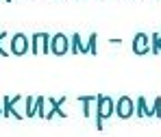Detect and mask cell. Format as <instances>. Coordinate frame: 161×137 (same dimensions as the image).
<instances>
[{
    "instance_id": "cell-4",
    "label": "cell",
    "mask_w": 161,
    "mask_h": 137,
    "mask_svg": "<svg viewBox=\"0 0 161 137\" xmlns=\"http://www.w3.org/2000/svg\"><path fill=\"white\" fill-rule=\"evenodd\" d=\"M28 50H31V37H26L24 33H15L11 37V52L22 57V55H26Z\"/></svg>"
},
{
    "instance_id": "cell-2",
    "label": "cell",
    "mask_w": 161,
    "mask_h": 137,
    "mask_svg": "<svg viewBox=\"0 0 161 137\" xmlns=\"http://www.w3.org/2000/svg\"><path fill=\"white\" fill-rule=\"evenodd\" d=\"M50 41H53V37L48 33H35L31 37V52L33 55H39V52L50 55Z\"/></svg>"
},
{
    "instance_id": "cell-17",
    "label": "cell",
    "mask_w": 161,
    "mask_h": 137,
    "mask_svg": "<svg viewBox=\"0 0 161 137\" xmlns=\"http://www.w3.org/2000/svg\"><path fill=\"white\" fill-rule=\"evenodd\" d=\"M4 37H7V33H4V30H0V39H4ZM0 55H2V57H7V52H4V50L0 48Z\"/></svg>"
},
{
    "instance_id": "cell-11",
    "label": "cell",
    "mask_w": 161,
    "mask_h": 137,
    "mask_svg": "<svg viewBox=\"0 0 161 137\" xmlns=\"http://www.w3.org/2000/svg\"><path fill=\"white\" fill-rule=\"evenodd\" d=\"M96 100H98V96H79V102L83 105V115L85 118H89V105L96 102Z\"/></svg>"
},
{
    "instance_id": "cell-3",
    "label": "cell",
    "mask_w": 161,
    "mask_h": 137,
    "mask_svg": "<svg viewBox=\"0 0 161 137\" xmlns=\"http://www.w3.org/2000/svg\"><path fill=\"white\" fill-rule=\"evenodd\" d=\"M133 113H135V102L131 96H120L115 100V115L120 120H129Z\"/></svg>"
},
{
    "instance_id": "cell-1",
    "label": "cell",
    "mask_w": 161,
    "mask_h": 137,
    "mask_svg": "<svg viewBox=\"0 0 161 137\" xmlns=\"http://www.w3.org/2000/svg\"><path fill=\"white\" fill-rule=\"evenodd\" d=\"M113 113H115V100L111 96L98 94V100H96V129L98 131H103V122Z\"/></svg>"
},
{
    "instance_id": "cell-9",
    "label": "cell",
    "mask_w": 161,
    "mask_h": 137,
    "mask_svg": "<svg viewBox=\"0 0 161 137\" xmlns=\"http://www.w3.org/2000/svg\"><path fill=\"white\" fill-rule=\"evenodd\" d=\"M70 50H72L74 55H79V52L87 55V52H89L87 44H83V39H80V35H79V33H74V35H72V46H70Z\"/></svg>"
},
{
    "instance_id": "cell-18",
    "label": "cell",
    "mask_w": 161,
    "mask_h": 137,
    "mask_svg": "<svg viewBox=\"0 0 161 137\" xmlns=\"http://www.w3.org/2000/svg\"><path fill=\"white\" fill-rule=\"evenodd\" d=\"M0 113H4V111H2V109H0Z\"/></svg>"
},
{
    "instance_id": "cell-10",
    "label": "cell",
    "mask_w": 161,
    "mask_h": 137,
    "mask_svg": "<svg viewBox=\"0 0 161 137\" xmlns=\"http://www.w3.org/2000/svg\"><path fill=\"white\" fill-rule=\"evenodd\" d=\"M135 113H137L139 118H150V115H153V111L148 109V105H146V98H144V96H139V98H137V102H135Z\"/></svg>"
},
{
    "instance_id": "cell-5",
    "label": "cell",
    "mask_w": 161,
    "mask_h": 137,
    "mask_svg": "<svg viewBox=\"0 0 161 137\" xmlns=\"http://www.w3.org/2000/svg\"><path fill=\"white\" fill-rule=\"evenodd\" d=\"M72 39H68V35H63V33H54L53 35V41H50V52L57 57H61V55H65L68 50H70V44Z\"/></svg>"
},
{
    "instance_id": "cell-12",
    "label": "cell",
    "mask_w": 161,
    "mask_h": 137,
    "mask_svg": "<svg viewBox=\"0 0 161 137\" xmlns=\"http://www.w3.org/2000/svg\"><path fill=\"white\" fill-rule=\"evenodd\" d=\"M35 113H37V98L35 96H26V111H24V115L33 118Z\"/></svg>"
},
{
    "instance_id": "cell-13",
    "label": "cell",
    "mask_w": 161,
    "mask_h": 137,
    "mask_svg": "<svg viewBox=\"0 0 161 137\" xmlns=\"http://www.w3.org/2000/svg\"><path fill=\"white\" fill-rule=\"evenodd\" d=\"M150 52H155V55L161 52V33H153L150 35Z\"/></svg>"
},
{
    "instance_id": "cell-16",
    "label": "cell",
    "mask_w": 161,
    "mask_h": 137,
    "mask_svg": "<svg viewBox=\"0 0 161 137\" xmlns=\"http://www.w3.org/2000/svg\"><path fill=\"white\" fill-rule=\"evenodd\" d=\"M150 111H153V115H157V118H161V96H157V98H155V102H153V107H150Z\"/></svg>"
},
{
    "instance_id": "cell-7",
    "label": "cell",
    "mask_w": 161,
    "mask_h": 137,
    "mask_svg": "<svg viewBox=\"0 0 161 137\" xmlns=\"http://www.w3.org/2000/svg\"><path fill=\"white\" fill-rule=\"evenodd\" d=\"M65 102V96H59V98H46V105H48V113H46V120H53V115H61L65 118L68 113L61 109Z\"/></svg>"
},
{
    "instance_id": "cell-14",
    "label": "cell",
    "mask_w": 161,
    "mask_h": 137,
    "mask_svg": "<svg viewBox=\"0 0 161 137\" xmlns=\"http://www.w3.org/2000/svg\"><path fill=\"white\" fill-rule=\"evenodd\" d=\"M46 113H48V109H46V98L44 96H37V115L39 118H46Z\"/></svg>"
},
{
    "instance_id": "cell-8",
    "label": "cell",
    "mask_w": 161,
    "mask_h": 137,
    "mask_svg": "<svg viewBox=\"0 0 161 137\" xmlns=\"http://www.w3.org/2000/svg\"><path fill=\"white\" fill-rule=\"evenodd\" d=\"M133 52L135 55H146L150 52V37L146 33H137L133 37Z\"/></svg>"
},
{
    "instance_id": "cell-6",
    "label": "cell",
    "mask_w": 161,
    "mask_h": 137,
    "mask_svg": "<svg viewBox=\"0 0 161 137\" xmlns=\"http://www.w3.org/2000/svg\"><path fill=\"white\" fill-rule=\"evenodd\" d=\"M22 100V96H4L2 98V115H7V118H18V120H22V113H18L15 109V105Z\"/></svg>"
},
{
    "instance_id": "cell-15",
    "label": "cell",
    "mask_w": 161,
    "mask_h": 137,
    "mask_svg": "<svg viewBox=\"0 0 161 137\" xmlns=\"http://www.w3.org/2000/svg\"><path fill=\"white\" fill-rule=\"evenodd\" d=\"M96 39H98V35H96V33H92V35H89V39H87L89 55H96V52H98V50H96Z\"/></svg>"
}]
</instances>
